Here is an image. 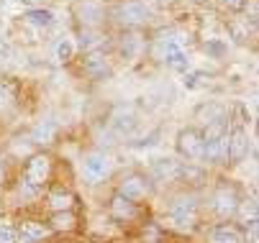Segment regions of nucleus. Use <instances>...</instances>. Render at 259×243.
<instances>
[{
    "instance_id": "f257e3e1",
    "label": "nucleus",
    "mask_w": 259,
    "mask_h": 243,
    "mask_svg": "<svg viewBox=\"0 0 259 243\" xmlns=\"http://www.w3.org/2000/svg\"><path fill=\"white\" fill-rule=\"evenodd\" d=\"M188 51H190V36L180 28H159L146 44V54L154 62H162L172 69H180V72L190 67Z\"/></svg>"
},
{
    "instance_id": "f03ea898",
    "label": "nucleus",
    "mask_w": 259,
    "mask_h": 243,
    "mask_svg": "<svg viewBox=\"0 0 259 243\" xmlns=\"http://www.w3.org/2000/svg\"><path fill=\"white\" fill-rule=\"evenodd\" d=\"M105 18L113 21L121 31H141L144 26H149L152 11L146 8L141 0H116V3L105 11Z\"/></svg>"
},
{
    "instance_id": "7ed1b4c3",
    "label": "nucleus",
    "mask_w": 259,
    "mask_h": 243,
    "mask_svg": "<svg viewBox=\"0 0 259 243\" xmlns=\"http://www.w3.org/2000/svg\"><path fill=\"white\" fill-rule=\"evenodd\" d=\"M167 218L180 230H193L200 220V200L195 192H180L167 205Z\"/></svg>"
},
{
    "instance_id": "20e7f679",
    "label": "nucleus",
    "mask_w": 259,
    "mask_h": 243,
    "mask_svg": "<svg viewBox=\"0 0 259 243\" xmlns=\"http://www.w3.org/2000/svg\"><path fill=\"white\" fill-rule=\"evenodd\" d=\"M80 171H82V179L88 185H103L113 174V156L100 151V149L85 151L80 159Z\"/></svg>"
},
{
    "instance_id": "39448f33",
    "label": "nucleus",
    "mask_w": 259,
    "mask_h": 243,
    "mask_svg": "<svg viewBox=\"0 0 259 243\" xmlns=\"http://www.w3.org/2000/svg\"><path fill=\"white\" fill-rule=\"evenodd\" d=\"M239 202H241V192H239V187L236 185H231V182H218L215 187H213V192H210V210H213V215L215 218H221V220H231L234 215H236V210H239Z\"/></svg>"
},
{
    "instance_id": "423d86ee",
    "label": "nucleus",
    "mask_w": 259,
    "mask_h": 243,
    "mask_svg": "<svg viewBox=\"0 0 259 243\" xmlns=\"http://www.w3.org/2000/svg\"><path fill=\"white\" fill-rule=\"evenodd\" d=\"M75 62L80 64V75L88 77L90 82H103L113 77V64H110V56L105 54V49L80 51Z\"/></svg>"
},
{
    "instance_id": "0eeeda50",
    "label": "nucleus",
    "mask_w": 259,
    "mask_h": 243,
    "mask_svg": "<svg viewBox=\"0 0 259 243\" xmlns=\"http://www.w3.org/2000/svg\"><path fill=\"white\" fill-rule=\"evenodd\" d=\"M52 171H54V159L47 151H33L26 164H23V182L36 187V190H44L52 179Z\"/></svg>"
},
{
    "instance_id": "6e6552de",
    "label": "nucleus",
    "mask_w": 259,
    "mask_h": 243,
    "mask_svg": "<svg viewBox=\"0 0 259 243\" xmlns=\"http://www.w3.org/2000/svg\"><path fill=\"white\" fill-rule=\"evenodd\" d=\"M175 149L177 156L185 159L188 164H203V154H205V138L200 133L198 126H188L182 128L175 138Z\"/></svg>"
},
{
    "instance_id": "1a4fd4ad",
    "label": "nucleus",
    "mask_w": 259,
    "mask_h": 243,
    "mask_svg": "<svg viewBox=\"0 0 259 243\" xmlns=\"http://www.w3.org/2000/svg\"><path fill=\"white\" fill-rule=\"evenodd\" d=\"M116 192L139 205V202H144L146 197H152V177L144 174V171H128L126 177H121Z\"/></svg>"
},
{
    "instance_id": "9d476101",
    "label": "nucleus",
    "mask_w": 259,
    "mask_h": 243,
    "mask_svg": "<svg viewBox=\"0 0 259 243\" xmlns=\"http://www.w3.org/2000/svg\"><path fill=\"white\" fill-rule=\"evenodd\" d=\"M75 21L82 31H100L105 26V8L98 6V3H77L75 6Z\"/></svg>"
},
{
    "instance_id": "9b49d317",
    "label": "nucleus",
    "mask_w": 259,
    "mask_h": 243,
    "mask_svg": "<svg viewBox=\"0 0 259 243\" xmlns=\"http://www.w3.org/2000/svg\"><path fill=\"white\" fill-rule=\"evenodd\" d=\"M108 215H110V220H116L118 225H128V223L139 220V205L126 200L123 195L113 192V195H110V202H108Z\"/></svg>"
},
{
    "instance_id": "f8f14e48",
    "label": "nucleus",
    "mask_w": 259,
    "mask_h": 243,
    "mask_svg": "<svg viewBox=\"0 0 259 243\" xmlns=\"http://www.w3.org/2000/svg\"><path fill=\"white\" fill-rule=\"evenodd\" d=\"M146 44L149 39H144L141 31H123V36L118 39V54L126 62H136L146 54Z\"/></svg>"
},
{
    "instance_id": "ddd939ff",
    "label": "nucleus",
    "mask_w": 259,
    "mask_h": 243,
    "mask_svg": "<svg viewBox=\"0 0 259 243\" xmlns=\"http://www.w3.org/2000/svg\"><path fill=\"white\" fill-rule=\"evenodd\" d=\"M75 205H77V195L72 192L69 187L57 185V187H49V190H47V207H49V213L75 210Z\"/></svg>"
},
{
    "instance_id": "4468645a",
    "label": "nucleus",
    "mask_w": 259,
    "mask_h": 243,
    "mask_svg": "<svg viewBox=\"0 0 259 243\" xmlns=\"http://www.w3.org/2000/svg\"><path fill=\"white\" fill-rule=\"evenodd\" d=\"M208 243H246V233L236 223H221L208 230Z\"/></svg>"
},
{
    "instance_id": "2eb2a0df",
    "label": "nucleus",
    "mask_w": 259,
    "mask_h": 243,
    "mask_svg": "<svg viewBox=\"0 0 259 243\" xmlns=\"http://www.w3.org/2000/svg\"><path fill=\"white\" fill-rule=\"evenodd\" d=\"M195 126L198 128H205V126H213V123H221V120H229V108L221 105V102H205L195 110Z\"/></svg>"
},
{
    "instance_id": "dca6fc26",
    "label": "nucleus",
    "mask_w": 259,
    "mask_h": 243,
    "mask_svg": "<svg viewBox=\"0 0 259 243\" xmlns=\"http://www.w3.org/2000/svg\"><path fill=\"white\" fill-rule=\"evenodd\" d=\"M16 228H18V238L31 240V243H41V240H47L52 235L49 225L41 223V220H21Z\"/></svg>"
},
{
    "instance_id": "f3484780",
    "label": "nucleus",
    "mask_w": 259,
    "mask_h": 243,
    "mask_svg": "<svg viewBox=\"0 0 259 243\" xmlns=\"http://www.w3.org/2000/svg\"><path fill=\"white\" fill-rule=\"evenodd\" d=\"M21 100V85L13 77H0V110H8L13 105H18Z\"/></svg>"
},
{
    "instance_id": "a211bd4d",
    "label": "nucleus",
    "mask_w": 259,
    "mask_h": 243,
    "mask_svg": "<svg viewBox=\"0 0 259 243\" xmlns=\"http://www.w3.org/2000/svg\"><path fill=\"white\" fill-rule=\"evenodd\" d=\"M21 18H23V23H28V26H33V28H52V26H54V13H52L49 8H44V6H39V8H26Z\"/></svg>"
},
{
    "instance_id": "6ab92c4d",
    "label": "nucleus",
    "mask_w": 259,
    "mask_h": 243,
    "mask_svg": "<svg viewBox=\"0 0 259 243\" xmlns=\"http://www.w3.org/2000/svg\"><path fill=\"white\" fill-rule=\"evenodd\" d=\"M47 225H49L52 233H72V230H77V215H75V210L52 213L49 220H47Z\"/></svg>"
},
{
    "instance_id": "aec40b11",
    "label": "nucleus",
    "mask_w": 259,
    "mask_h": 243,
    "mask_svg": "<svg viewBox=\"0 0 259 243\" xmlns=\"http://www.w3.org/2000/svg\"><path fill=\"white\" fill-rule=\"evenodd\" d=\"M77 54H80V49H77V41L72 39V36H62L57 44H54V59L59 62V64H72L77 59Z\"/></svg>"
},
{
    "instance_id": "412c9836",
    "label": "nucleus",
    "mask_w": 259,
    "mask_h": 243,
    "mask_svg": "<svg viewBox=\"0 0 259 243\" xmlns=\"http://www.w3.org/2000/svg\"><path fill=\"white\" fill-rule=\"evenodd\" d=\"M234 218H239V228H241V230H246V228H256V202L241 197L239 210H236Z\"/></svg>"
},
{
    "instance_id": "4be33fe9",
    "label": "nucleus",
    "mask_w": 259,
    "mask_h": 243,
    "mask_svg": "<svg viewBox=\"0 0 259 243\" xmlns=\"http://www.w3.org/2000/svg\"><path fill=\"white\" fill-rule=\"evenodd\" d=\"M0 243H18V228L8 218H0Z\"/></svg>"
},
{
    "instance_id": "5701e85b",
    "label": "nucleus",
    "mask_w": 259,
    "mask_h": 243,
    "mask_svg": "<svg viewBox=\"0 0 259 243\" xmlns=\"http://www.w3.org/2000/svg\"><path fill=\"white\" fill-rule=\"evenodd\" d=\"M215 3H218L221 11H226L231 16H239V13H244V8L251 3V0H215Z\"/></svg>"
},
{
    "instance_id": "b1692460",
    "label": "nucleus",
    "mask_w": 259,
    "mask_h": 243,
    "mask_svg": "<svg viewBox=\"0 0 259 243\" xmlns=\"http://www.w3.org/2000/svg\"><path fill=\"white\" fill-rule=\"evenodd\" d=\"M6 177H8V174H6V159L0 156V187L6 185Z\"/></svg>"
},
{
    "instance_id": "393cba45",
    "label": "nucleus",
    "mask_w": 259,
    "mask_h": 243,
    "mask_svg": "<svg viewBox=\"0 0 259 243\" xmlns=\"http://www.w3.org/2000/svg\"><path fill=\"white\" fill-rule=\"evenodd\" d=\"M21 3H23V6H28V8H39V6L44 3V0H21Z\"/></svg>"
},
{
    "instance_id": "a878e982",
    "label": "nucleus",
    "mask_w": 259,
    "mask_h": 243,
    "mask_svg": "<svg viewBox=\"0 0 259 243\" xmlns=\"http://www.w3.org/2000/svg\"><path fill=\"white\" fill-rule=\"evenodd\" d=\"M190 3H195V6H203V3H208V0H190Z\"/></svg>"
},
{
    "instance_id": "bb28decb",
    "label": "nucleus",
    "mask_w": 259,
    "mask_h": 243,
    "mask_svg": "<svg viewBox=\"0 0 259 243\" xmlns=\"http://www.w3.org/2000/svg\"><path fill=\"white\" fill-rule=\"evenodd\" d=\"M18 243H31V240H23V238H18Z\"/></svg>"
}]
</instances>
